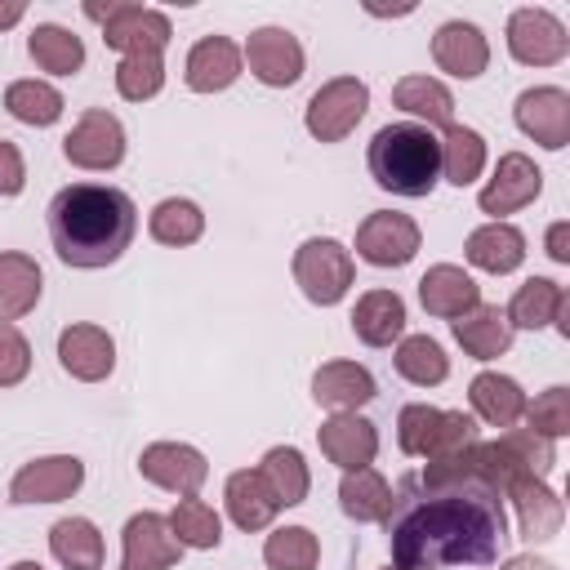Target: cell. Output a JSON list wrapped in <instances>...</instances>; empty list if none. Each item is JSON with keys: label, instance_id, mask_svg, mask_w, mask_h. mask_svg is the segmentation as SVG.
I'll use <instances>...</instances> for the list:
<instances>
[{"label": "cell", "instance_id": "cell-1", "mask_svg": "<svg viewBox=\"0 0 570 570\" xmlns=\"http://www.w3.org/2000/svg\"><path fill=\"white\" fill-rule=\"evenodd\" d=\"M387 539L392 570L490 566L508 543V517L499 494L481 481L419 485L410 476L401 494H392Z\"/></svg>", "mask_w": 570, "mask_h": 570}, {"label": "cell", "instance_id": "cell-2", "mask_svg": "<svg viewBox=\"0 0 570 570\" xmlns=\"http://www.w3.org/2000/svg\"><path fill=\"white\" fill-rule=\"evenodd\" d=\"M138 232V209L120 187L71 183L49 200V240L67 267L116 263Z\"/></svg>", "mask_w": 570, "mask_h": 570}, {"label": "cell", "instance_id": "cell-3", "mask_svg": "<svg viewBox=\"0 0 570 570\" xmlns=\"http://www.w3.org/2000/svg\"><path fill=\"white\" fill-rule=\"evenodd\" d=\"M370 178L392 196H432L441 183V138L428 125H383L365 151Z\"/></svg>", "mask_w": 570, "mask_h": 570}, {"label": "cell", "instance_id": "cell-4", "mask_svg": "<svg viewBox=\"0 0 570 570\" xmlns=\"http://www.w3.org/2000/svg\"><path fill=\"white\" fill-rule=\"evenodd\" d=\"M476 423L463 410H436V405H405L396 414V445L414 459H454L468 445H476Z\"/></svg>", "mask_w": 570, "mask_h": 570}, {"label": "cell", "instance_id": "cell-5", "mask_svg": "<svg viewBox=\"0 0 570 570\" xmlns=\"http://www.w3.org/2000/svg\"><path fill=\"white\" fill-rule=\"evenodd\" d=\"M352 276H356L352 254L330 236H312L294 249V281L316 307H334L352 289Z\"/></svg>", "mask_w": 570, "mask_h": 570}, {"label": "cell", "instance_id": "cell-6", "mask_svg": "<svg viewBox=\"0 0 570 570\" xmlns=\"http://www.w3.org/2000/svg\"><path fill=\"white\" fill-rule=\"evenodd\" d=\"M85 13L102 22V40L120 53H160L169 45V18L160 9L111 0V4H85Z\"/></svg>", "mask_w": 570, "mask_h": 570}, {"label": "cell", "instance_id": "cell-7", "mask_svg": "<svg viewBox=\"0 0 570 570\" xmlns=\"http://www.w3.org/2000/svg\"><path fill=\"white\" fill-rule=\"evenodd\" d=\"M365 107H370L365 80H356V76H334V80H325V85L307 98V134L321 138V142H338V138H347V134L361 125Z\"/></svg>", "mask_w": 570, "mask_h": 570}, {"label": "cell", "instance_id": "cell-8", "mask_svg": "<svg viewBox=\"0 0 570 570\" xmlns=\"http://www.w3.org/2000/svg\"><path fill=\"white\" fill-rule=\"evenodd\" d=\"M356 254L370 267H405L419 254V223L396 209H374L356 227Z\"/></svg>", "mask_w": 570, "mask_h": 570}, {"label": "cell", "instance_id": "cell-9", "mask_svg": "<svg viewBox=\"0 0 570 570\" xmlns=\"http://www.w3.org/2000/svg\"><path fill=\"white\" fill-rule=\"evenodd\" d=\"M62 156L76 165V169H116L125 160V129L111 111L94 107L85 111L71 134L62 138Z\"/></svg>", "mask_w": 570, "mask_h": 570}, {"label": "cell", "instance_id": "cell-10", "mask_svg": "<svg viewBox=\"0 0 570 570\" xmlns=\"http://www.w3.org/2000/svg\"><path fill=\"white\" fill-rule=\"evenodd\" d=\"M138 472L160 485V490H174L183 499H196V490L205 485L209 476V463L196 445H183V441H156L138 454Z\"/></svg>", "mask_w": 570, "mask_h": 570}, {"label": "cell", "instance_id": "cell-11", "mask_svg": "<svg viewBox=\"0 0 570 570\" xmlns=\"http://www.w3.org/2000/svg\"><path fill=\"white\" fill-rule=\"evenodd\" d=\"M508 49L525 67H552L570 53V36L548 9H517L508 18Z\"/></svg>", "mask_w": 570, "mask_h": 570}, {"label": "cell", "instance_id": "cell-12", "mask_svg": "<svg viewBox=\"0 0 570 570\" xmlns=\"http://www.w3.org/2000/svg\"><path fill=\"white\" fill-rule=\"evenodd\" d=\"M85 481V463L76 454H49L36 463H22L9 481V499L13 503H58L67 494H76Z\"/></svg>", "mask_w": 570, "mask_h": 570}, {"label": "cell", "instance_id": "cell-13", "mask_svg": "<svg viewBox=\"0 0 570 570\" xmlns=\"http://www.w3.org/2000/svg\"><path fill=\"white\" fill-rule=\"evenodd\" d=\"M178 557H183V543L174 539V530L160 512H138L125 521L120 570H169Z\"/></svg>", "mask_w": 570, "mask_h": 570}, {"label": "cell", "instance_id": "cell-14", "mask_svg": "<svg viewBox=\"0 0 570 570\" xmlns=\"http://www.w3.org/2000/svg\"><path fill=\"white\" fill-rule=\"evenodd\" d=\"M539 187H543L539 165L525 151H503L499 165H494V178L481 187L476 205H481V214H490L499 223V214H512V209L530 205L539 196Z\"/></svg>", "mask_w": 570, "mask_h": 570}, {"label": "cell", "instance_id": "cell-15", "mask_svg": "<svg viewBox=\"0 0 570 570\" xmlns=\"http://www.w3.org/2000/svg\"><path fill=\"white\" fill-rule=\"evenodd\" d=\"M245 62L263 85L285 89V85H294L303 76V45L285 27H258L245 40Z\"/></svg>", "mask_w": 570, "mask_h": 570}, {"label": "cell", "instance_id": "cell-16", "mask_svg": "<svg viewBox=\"0 0 570 570\" xmlns=\"http://www.w3.org/2000/svg\"><path fill=\"white\" fill-rule=\"evenodd\" d=\"M517 125H521V134H530L539 147L561 151V147L570 142V94L557 89V85L525 89V94L517 98Z\"/></svg>", "mask_w": 570, "mask_h": 570}, {"label": "cell", "instance_id": "cell-17", "mask_svg": "<svg viewBox=\"0 0 570 570\" xmlns=\"http://www.w3.org/2000/svg\"><path fill=\"white\" fill-rule=\"evenodd\" d=\"M316 441H321V454H325L330 463H338L343 472L370 468V463H374V454H379V432H374V423H370V419H361L356 410L325 419V423H321V432H316Z\"/></svg>", "mask_w": 570, "mask_h": 570}, {"label": "cell", "instance_id": "cell-18", "mask_svg": "<svg viewBox=\"0 0 570 570\" xmlns=\"http://www.w3.org/2000/svg\"><path fill=\"white\" fill-rule=\"evenodd\" d=\"M58 361H62V370L71 379L98 383L116 365V343H111V334L102 325H67L58 334Z\"/></svg>", "mask_w": 570, "mask_h": 570}, {"label": "cell", "instance_id": "cell-19", "mask_svg": "<svg viewBox=\"0 0 570 570\" xmlns=\"http://www.w3.org/2000/svg\"><path fill=\"white\" fill-rule=\"evenodd\" d=\"M566 312H570L566 289H561L557 281H548V276H530V281L512 294V303H508L503 316H508L512 330H543V325H557L561 334H570Z\"/></svg>", "mask_w": 570, "mask_h": 570}, {"label": "cell", "instance_id": "cell-20", "mask_svg": "<svg viewBox=\"0 0 570 570\" xmlns=\"http://www.w3.org/2000/svg\"><path fill=\"white\" fill-rule=\"evenodd\" d=\"M432 58H436L441 71H450V76H459V80H472V76L485 71L490 45H485L481 27L454 18V22H441V27H436V36H432Z\"/></svg>", "mask_w": 570, "mask_h": 570}, {"label": "cell", "instance_id": "cell-21", "mask_svg": "<svg viewBox=\"0 0 570 570\" xmlns=\"http://www.w3.org/2000/svg\"><path fill=\"white\" fill-rule=\"evenodd\" d=\"M419 298H423L428 316L459 321L463 312H472V307L481 303V285H476L463 267H454V263H436V267L423 272V281H419Z\"/></svg>", "mask_w": 570, "mask_h": 570}, {"label": "cell", "instance_id": "cell-22", "mask_svg": "<svg viewBox=\"0 0 570 570\" xmlns=\"http://www.w3.org/2000/svg\"><path fill=\"white\" fill-rule=\"evenodd\" d=\"M312 396H316V405L347 414V410L374 401L379 387H374V374L365 365H356V361H330V365H321L312 374Z\"/></svg>", "mask_w": 570, "mask_h": 570}, {"label": "cell", "instance_id": "cell-23", "mask_svg": "<svg viewBox=\"0 0 570 570\" xmlns=\"http://www.w3.org/2000/svg\"><path fill=\"white\" fill-rule=\"evenodd\" d=\"M236 76H240V49H236L227 36H205V40L191 45L187 67H183L187 89H196V94H218V89H227Z\"/></svg>", "mask_w": 570, "mask_h": 570}, {"label": "cell", "instance_id": "cell-24", "mask_svg": "<svg viewBox=\"0 0 570 570\" xmlns=\"http://www.w3.org/2000/svg\"><path fill=\"white\" fill-rule=\"evenodd\" d=\"M454 338H459V347H463L468 356L494 361V356H503V352L512 347V325H508L503 307L476 303L472 312H463V316L454 321Z\"/></svg>", "mask_w": 570, "mask_h": 570}, {"label": "cell", "instance_id": "cell-25", "mask_svg": "<svg viewBox=\"0 0 570 570\" xmlns=\"http://www.w3.org/2000/svg\"><path fill=\"white\" fill-rule=\"evenodd\" d=\"M401 330H405V303H401V294L370 289V294L356 298V307H352V334L361 343L387 347L392 338H401Z\"/></svg>", "mask_w": 570, "mask_h": 570}, {"label": "cell", "instance_id": "cell-26", "mask_svg": "<svg viewBox=\"0 0 570 570\" xmlns=\"http://www.w3.org/2000/svg\"><path fill=\"white\" fill-rule=\"evenodd\" d=\"M463 254H468L472 267L503 276V272H517V267H521V258H525V236H521L512 223H485V227H476V232L468 236Z\"/></svg>", "mask_w": 570, "mask_h": 570}, {"label": "cell", "instance_id": "cell-27", "mask_svg": "<svg viewBox=\"0 0 570 570\" xmlns=\"http://www.w3.org/2000/svg\"><path fill=\"white\" fill-rule=\"evenodd\" d=\"M468 401H472L476 419L490 423V428H512V423L525 414V405H530L517 379H508V374H490V370L472 379Z\"/></svg>", "mask_w": 570, "mask_h": 570}, {"label": "cell", "instance_id": "cell-28", "mask_svg": "<svg viewBox=\"0 0 570 570\" xmlns=\"http://www.w3.org/2000/svg\"><path fill=\"white\" fill-rule=\"evenodd\" d=\"M227 512H232V521H236L240 530H263V525H272V517L281 512V503H276L272 485L258 476V468H254V472L240 468V472L227 476Z\"/></svg>", "mask_w": 570, "mask_h": 570}, {"label": "cell", "instance_id": "cell-29", "mask_svg": "<svg viewBox=\"0 0 570 570\" xmlns=\"http://www.w3.org/2000/svg\"><path fill=\"white\" fill-rule=\"evenodd\" d=\"M40 303V267L31 254H0V321H18Z\"/></svg>", "mask_w": 570, "mask_h": 570}, {"label": "cell", "instance_id": "cell-30", "mask_svg": "<svg viewBox=\"0 0 570 570\" xmlns=\"http://www.w3.org/2000/svg\"><path fill=\"white\" fill-rule=\"evenodd\" d=\"M338 503H343V512L352 521H387V512H392V485L374 468H356V472H343Z\"/></svg>", "mask_w": 570, "mask_h": 570}, {"label": "cell", "instance_id": "cell-31", "mask_svg": "<svg viewBox=\"0 0 570 570\" xmlns=\"http://www.w3.org/2000/svg\"><path fill=\"white\" fill-rule=\"evenodd\" d=\"M512 503H517V517H521V534L530 539V543H543V539H552L557 530H561V499L539 481V476H530V481H521L517 490H512Z\"/></svg>", "mask_w": 570, "mask_h": 570}, {"label": "cell", "instance_id": "cell-32", "mask_svg": "<svg viewBox=\"0 0 570 570\" xmlns=\"http://www.w3.org/2000/svg\"><path fill=\"white\" fill-rule=\"evenodd\" d=\"M49 548L67 570H102V534L85 517H62L49 530Z\"/></svg>", "mask_w": 570, "mask_h": 570}, {"label": "cell", "instance_id": "cell-33", "mask_svg": "<svg viewBox=\"0 0 570 570\" xmlns=\"http://www.w3.org/2000/svg\"><path fill=\"white\" fill-rule=\"evenodd\" d=\"M27 53H31V62H36L40 71H53V76H76V71L85 67V45H80V36L67 31V27H58V22L36 27L31 40H27Z\"/></svg>", "mask_w": 570, "mask_h": 570}, {"label": "cell", "instance_id": "cell-34", "mask_svg": "<svg viewBox=\"0 0 570 570\" xmlns=\"http://www.w3.org/2000/svg\"><path fill=\"white\" fill-rule=\"evenodd\" d=\"M258 476L272 485V494H276L281 508L303 503V499H307V485H312L307 463H303V454H298L294 445H276V450H267L263 463H258Z\"/></svg>", "mask_w": 570, "mask_h": 570}, {"label": "cell", "instance_id": "cell-35", "mask_svg": "<svg viewBox=\"0 0 570 570\" xmlns=\"http://www.w3.org/2000/svg\"><path fill=\"white\" fill-rule=\"evenodd\" d=\"M392 102H396L401 111L428 120V125H450V116H454L450 89H445L441 80H432V76H405V80H396Z\"/></svg>", "mask_w": 570, "mask_h": 570}, {"label": "cell", "instance_id": "cell-36", "mask_svg": "<svg viewBox=\"0 0 570 570\" xmlns=\"http://www.w3.org/2000/svg\"><path fill=\"white\" fill-rule=\"evenodd\" d=\"M485 165V138L468 125H445V138H441V174L454 183V187H468Z\"/></svg>", "mask_w": 570, "mask_h": 570}, {"label": "cell", "instance_id": "cell-37", "mask_svg": "<svg viewBox=\"0 0 570 570\" xmlns=\"http://www.w3.org/2000/svg\"><path fill=\"white\" fill-rule=\"evenodd\" d=\"M396 374L410 379L414 387H436V383H445L450 361H445V352H441L436 338L410 334V338H401V347H396Z\"/></svg>", "mask_w": 570, "mask_h": 570}, {"label": "cell", "instance_id": "cell-38", "mask_svg": "<svg viewBox=\"0 0 570 570\" xmlns=\"http://www.w3.org/2000/svg\"><path fill=\"white\" fill-rule=\"evenodd\" d=\"M4 107H9L13 120L45 129V125H53L62 116V94L53 85H45V80H13L4 89Z\"/></svg>", "mask_w": 570, "mask_h": 570}, {"label": "cell", "instance_id": "cell-39", "mask_svg": "<svg viewBox=\"0 0 570 570\" xmlns=\"http://www.w3.org/2000/svg\"><path fill=\"white\" fill-rule=\"evenodd\" d=\"M147 227H151V236H156L160 245H191V240H200V232H205V214H200L196 200L169 196V200H160V205L151 209Z\"/></svg>", "mask_w": 570, "mask_h": 570}, {"label": "cell", "instance_id": "cell-40", "mask_svg": "<svg viewBox=\"0 0 570 570\" xmlns=\"http://www.w3.org/2000/svg\"><path fill=\"white\" fill-rule=\"evenodd\" d=\"M316 557H321V543L307 525H285L263 543V561L272 570H316Z\"/></svg>", "mask_w": 570, "mask_h": 570}, {"label": "cell", "instance_id": "cell-41", "mask_svg": "<svg viewBox=\"0 0 570 570\" xmlns=\"http://www.w3.org/2000/svg\"><path fill=\"white\" fill-rule=\"evenodd\" d=\"M165 521H169V530H174V539L183 548H218V539H223L218 512L209 503H200V499H183Z\"/></svg>", "mask_w": 570, "mask_h": 570}, {"label": "cell", "instance_id": "cell-42", "mask_svg": "<svg viewBox=\"0 0 570 570\" xmlns=\"http://www.w3.org/2000/svg\"><path fill=\"white\" fill-rule=\"evenodd\" d=\"M160 85H165V62H160V53H125V58H120V67H116V89H120V98L147 102V98L160 94Z\"/></svg>", "mask_w": 570, "mask_h": 570}, {"label": "cell", "instance_id": "cell-43", "mask_svg": "<svg viewBox=\"0 0 570 570\" xmlns=\"http://www.w3.org/2000/svg\"><path fill=\"white\" fill-rule=\"evenodd\" d=\"M525 419H530V432L557 441L570 432V392L566 387H548L543 396H534V405H525Z\"/></svg>", "mask_w": 570, "mask_h": 570}, {"label": "cell", "instance_id": "cell-44", "mask_svg": "<svg viewBox=\"0 0 570 570\" xmlns=\"http://www.w3.org/2000/svg\"><path fill=\"white\" fill-rule=\"evenodd\" d=\"M27 370H31V343L9 321H0V387L22 383Z\"/></svg>", "mask_w": 570, "mask_h": 570}, {"label": "cell", "instance_id": "cell-45", "mask_svg": "<svg viewBox=\"0 0 570 570\" xmlns=\"http://www.w3.org/2000/svg\"><path fill=\"white\" fill-rule=\"evenodd\" d=\"M22 183H27L22 151H18L9 138H0V196H18V191H22Z\"/></svg>", "mask_w": 570, "mask_h": 570}, {"label": "cell", "instance_id": "cell-46", "mask_svg": "<svg viewBox=\"0 0 570 570\" xmlns=\"http://www.w3.org/2000/svg\"><path fill=\"white\" fill-rule=\"evenodd\" d=\"M548 254L557 263H570V223H552L548 227Z\"/></svg>", "mask_w": 570, "mask_h": 570}, {"label": "cell", "instance_id": "cell-47", "mask_svg": "<svg viewBox=\"0 0 570 570\" xmlns=\"http://www.w3.org/2000/svg\"><path fill=\"white\" fill-rule=\"evenodd\" d=\"M22 13H27V4H22V0H0V31H4V27H13Z\"/></svg>", "mask_w": 570, "mask_h": 570}, {"label": "cell", "instance_id": "cell-48", "mask_svg": "<svg viewBox=\"0 0 570 570\" xmlns=\"http://www.w3.org/2000/svg\"><path fill=\"white\" fill-rule=\"evenodd\" d=\"M503 570H557L552 561H543V557H512Z\"/></svg>", "mask_w": 570, "mask_h": 570}, {"label": "cell", "instance_id": "cell-49", "mask_svg": "<svg viewBox=\"0 0 570 570\" xmlns=\"http://www.w3.org/2000/svg\"><path fill=\"white\" fill-rule=\"evenodd\" d=\"M9 570H45V566H40V561H13Z\"/></svg>", "mask_w": 570, "mask_h": 570}, {"label": "cell", "instance_id": "cell-50", "mask_svg": "<svg viewBox=\"0 0 570 570\" xmlns=\"http://www.w3.org/2000/svg\"><path fill=\"white\" fill-rule=\"evenodd\" d=\"M387 570H392V566H387Z\"/></svg>", "mask_w": 570, "mask_h": 570}]
</instances>
